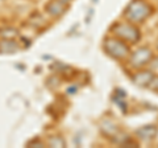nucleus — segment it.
<instances>
[{
    "instance_id": "f257e3e1",
    "label": "nucleus",
    "mask_w": 158,
    "mask_h": 148,
    "mask_svg": "<svg viewBox=\"0 0 158 148\" xmlns=\"http://www.w3.org/2000/svg\"><path fill=\"white\" fill-rule=\"evenodd\" d=\"M152 11H153L152 7L144 0H133L125 9V16L128 20L140 23L144 21L146 17H149Z\"/></svg>"
},
{
    "instance_id": "f03ea898",
    "label": "nucleus",
    "mask_w": 158,
    "mask_h": 148,
    "mask_svg": "<svg viewBox=\"0 0 158 148\" xmlns=\"http://www.w3.org/2000/svg\"><path fill=\"white\" fill-rule=\"evenodd\" d=\"M106 52L110 54L111 57L117 58V60H123L129 54V48L123 40H117V38H108L104 42Z\"/></svg>"
},
{
    "instance_id": "7ed1b4c3",
    "label": "nucleus",
    "mask_w": 158,
    "mask_h": 148,
    "mask_svg": "<svg viewBox=\"0 0 158 148\" xmlns=\"http://www.w3.org/2000/svg\"><path fill=\"white\" fill-rule=\"evenodd\" d=\"M113 33L123 41H128V42H137L140 38V32L136 27L131 25V24H116L113 27Z\"/></svg>"
},
{
    "instance_id": "20e7f679",
    "label": "nucleus",
    "mask_w": 158,
    "mask_h": 148,
    "mask_svg": "<svg viewBox=\"0 0 158 148\" xmlns=\"http://www.w3.org/2000/svg\"><path fill=\"white\" fill-rule=\"evenodd\" d=\"M152 60V52L148 48H141L132 54L131 62L135 67H141Z\"/></svg>"
},
{
    "instance_id": "39448f33",
    "label": "nucleus",
    "mask_w": 158,
    "mask_h": 148,
    "mask_svg": "<svg viewBox=\"0 0 158 148\" xmlns=\"http://www.w3.org/2000/svg\"><path fill=\"white\" fill-rule=\"evenodd\" d=\"M153 77L154 76H153V73H150V72H140L133 77V81H135L138 86H149Z\"/></svg>"
},
{
    "instance_id": "423d86ee",
    "label": "nucleus",
    "mask_w": 158,
    "mask_h": 148,
    "mask_svg": "<svg viewBox=\"0 0 158 148\" xmlns=\"http://www.w3.org/2000/svg\"><path fill=\"white\" fill-rule=\"evenodd\" d=\"M137 135L140 136L142 140H150L157 135V128L153 126H145L137 131Z\"/></svg>"
},
{
    "instance_id": "0eeeda50",
    "label": "nucleus",
    "mask_w": 158,
    "mask_h": 148,
    "mask_svg": "<svg viewBox=\"0 0 158 148\" xmlns=\"http://www.w3.org/2000/svg\"><path fill=\"white\" fill-rule=\"evenodd\" d=\"M149 86L153 89V90L158 91V77H153V80H152V82H150Z\"/></svg>"
}]
</instances>
